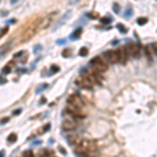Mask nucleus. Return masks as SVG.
Returning <instances> with one entry per match:
<instances>
[{
	"instance_id": "nucleus-1",
	"label": "nucleus",
	"mask_w": 157,
	"mask_h": 157,
	"mask_svg": "<svg viewBox=\"0 0 157 157\" xmlns=\"http://www.w3.org/2000/svg\"><path fill=\"white\" fill-rule=\"evenodd\" d=\"M93 150H97V145L94 142L89 139H82L80 144L76 146V152L80 155L84 154L85 152L93 151Z\"/></svg>"
},
{
	"instance_id": "nucleus-2",
	"label": "nucleus",
	"mask_w": 157,
	"mask_h": 157,
	"mask_svg": "<svg viewBox=\"0 0 157 157\" xmlns=\"http://www.w3.org/2000/svg\"><path fill=\"white\" fill-rule=\"evenodd\" d=\"M91 64L93 65L94 70H97L99 72H105L108 69V63L102 57H95L94 59H92Z\"/></svg>"
},
{
	"instance_id": "nucleus-3",
	"label": "nucleus",
	"mask_w": 157,
	"mask_h": 157,
	"mask_svg": "<svg viewBox=\"0 0 157 157\" xmlns=\"http://www.w3.org/2000/svg\"><path fill=\"white\" fill-rule=\"evenodd\" d=\"M66 111L68 114L71 115V116L74 118H84L85 117V114L83 113L81 108H78L76 106H72V105H69V104H68V105H67V108H66Z\"/></svg>"
},
{
	"instance_id": "nucleus-4",
	"label": "nucleus",
	"mask_w": 157,
	"mask_h": 157,
	"mask_svg": "<svg viewBox=\"0 0 157 157\" xmlns=\"http://www.w3.org/2000/svg\"><path fill=\"white\" fill-rule=\"evenodd\" d=\"M125 48H126V52H128L129 56H132L134 58H138L140 56V49H139L138 45L136 43L129 42L127 45L125 46Z\"/></svg>"
},
{
	"instance_id": "nucleus-5",
	"label": "nucleus",
	"mask_w": 157,
	"mask_h": 157,
	"mask_svg": "<svg viewBox=\"0 0 157 157\" xmlns=\"http://www.w3.org/2000/svg\"><path fill=\"white\" fill-rule=\"evenodd\" d=\"M76 83H78L80 86H82L83 88H86V89H90V88H92V86H93V82H92V80H91V78L89 76H81V78L76 81Z\"/></svg>"
},
{
	"instance_id": "nucleus-6",
	"label": "nucleus",
	"mask_w": 157,
	"mask_h": 157,
	"mask_svg": "<svg viewBox=\"0 0 157 157\" xmlns=\"http://www.w3.org/2000/svg\"><path fill=\"white\" fill-rule=\"evenodd\" d=\"M104 56H105L107 62H109V63L115 64L118 62V54L116 50H108L104 54Z\"/></svg>"
},
{
	"instance_id": "nucleus-7",
	"label": "nucleus",
	"mask_w": 157,
	"mask_h": 157,
	"mask_svg": "<svg viewBox=\"0 0 157 157\" xmlns=\"http://www.w3.org/2000/svg\"><path fill=\"white\" fill-rule=\"evenodd\" d=\"M62 127H63L64 130L72 131L76 128V121H74V119H73V117L65 118L63 121V123H62Z\"/></svg>"
},
{
	"instance_id": "nucleus-8",
	"label": "nucleus",
	"mask_w": 157,
	"mask_h": 157,
	"mask_svg": "<svg viewBox=\"0 0 157 157\" xmlns=\"http://www.w3.org/2000/svg\"><path fill=\"white\" fill-rule=\"evenodd\" d=\"M116 52H117V54H118V62H119L121 64H123V65L127 63L129 54H128V52H126L125 46H123V47H121V48H118Z\"/></svg>"
},
{
	"instance_id": "nucleus-9",
	"label": "nucleus",
	"mask_w": 157,
	"mask_h": 157,
	"mask_svg": "<svg viewBox=\"0 0 157 157\" xmlns=\"http://www.w3.org/2000/svg\"><path fill=\"white\" fill-rule=\"evenodd\" d=\"M67 102H68V104H69V105L76 106V107H78V108H81L82 106H83V102H82V100L78 97V95H76V94L69 95V97H68V100H67Z\"/></svg>"
},
{
	"instance_id": "nucleus-10",
	"label": "nucleus",
	"mask_w": 157,
	"mask_h": 157,
	"mask_svg": "<svg viewBox=\"0 0 157 157\" xmlns=\"http://www.w3.org/2000/svg\"><path fill=\"white\" fill-rule=\"evenodd\" d=\"M38 26L39 25H36V26H34V27H32V28H30V30H27V33L24 35V37L22 38V41H26V40H30L32 37L36 34V32H37V30H38Z\"/></svg>"
},
{
	"instance_id": "nucleus-11",
	"label": "nucleus",
	"mask_w": 157,
	"mask_h": 157,
	"mask_svg": "<svg viewBox=\"0 0 157 157\" xmlns=\"http://www.w3.org/2000/svg\"><path fill=\"white\" fill-rule=\"evenodd\" d=\"M82 140L81 137H78V135H70L68 137V142H69L70 145H76L78 146L80 144V142Z\"/></svg>"
},
{
	"instance_id": "nucleus-12",
	"label": "nucleus",
	"mask_w": 157,
	"mask_h": 157,
	"mask_svg": "<svg viewBox=\"0 0 157 157\" xmlns=\"http://www.w3.org/2000/svg\"><path fill=\"white\" fill-rule=\"evenodd\" d=\"M99 156V152L97 150H93V151H87L84 154H82V157H97Z\"/></svg>"
},
{
	"instance_id": "nucleus-13",
	"label": "nucleus",
	"mask_w": 157,
	"mask_h": 157,
	"mask_svg": "<svg viewBox=\"0 0 157 157\" xmlns=\"http://www.w3.org/2000/svg\"><path fill=\"white\" fill-rule=\"evenodd\" d=\"M145 54L146 56H147V58H148L149 60H152V54H151V47L150 46H146L145 47Z\"/></svg>"
},
{
	"instance_id": "nucleus-14",
	"label": "nucleus",
	"mask_w": 157,
	"mask_h": 157,
	"mask_svg": "<svg viewBox=\"0 0 157 157\" xmlns=\"http://www.w3.org/2000/svg\"><path fill=\"white\" fill-rule=\"evenodd\" d=\"M7 140H9V142H11V144L15 142L16 140H17V135H16V134H14V133L9 134V137H7Z\"/></svg>"
},
{
	"instance_id": "nucleus-15",
	"label": "nucleus",
	"mask_w": 157,
	"mask_h": 157,
	"mask_svg": "<svg viewBox=\"0 0 157 157\" xmlns=\"http://www.w3.org/2000/svg\"><path fill=\"white\" fill-rule=\"evenodd\" d=\"M88 54V49L86 48V47H82L81 49H80V56L81 57H86Z\"/></svg>"
},
{
	"instance_id": "nucleus-16",
	"label": "nucleus",
	"mask_w": 157,
	"mask_h": 157,
	"mask_svg": "<svg viewBox=\"0 0 157 157\" xmlns=\"http://www.w3.org/2000/svg\"><path fill=\"white\" fill-rule=\"evenodd\" d=\"M62 56H63L64 58L70 57V56H71V52H70V49H64L63 52H62Z\"/></svg>"
},
{
	"instance_id": "nucleus-17",
	"label": "nucleus",
	"mask_w": 157,
	"mask_h": 157,
	"mask_svg": "<svg viewBox=\"0 0 157 157\" xmlns=\"http://www.w3.org/2000/svg\"><path fill=\"white\" fill-rule=\"evenodd\" d=\"M81 33H82V28H78V30L72 34V38H78L80 35H81Z\"/></svg>"
},
{
	"instance_id": "nucleus-18",
	"label": "nucleus",
	"mask_w": 157,
	"mask_h": 157,
	"mask_svg": "<svg viewBox=\"0 0 157 157\" xmlns=\"http://www.w3.org/2000/svg\"><path fill=\"white\" fill-rule=\"evenodd\" d=\"M147 22H148V19H147V18H139L138 20H137V23H138L139 25L146 24Z\"/></svg>"
},
{
	"instance_id": "nucleus-19",
	"label": "nucleus",
	"mask_w": 157,
	"mask_h": 157,
	"mask_svg": "<svg viewBox=\"0 0 157 157\" xmlns=\"http://www.w3.org/2000/svg\"><path fill=\"white\" fill-rule=\"evenodd\" d=\"M9 32V26H5V27H3L2 30H1V32H0V37H2L4 36L6 33Z\"/></svg>"
},
{
	"instance_id": "nucleus-20",
	"label": "nucleus",
	"mask_w": 157,
	"mask_h": 157,
	"mask_svg": "<svg viewBox=\"0 0 157 157\" xmlns=\"http://www.w3.org/2000/svg\"><path fill=\"white\" fill-rule=\"evenodd\" d=\"M50 69H52V73H56V72H58V71L60 70V67H58L57 65H52Z\"/></svg>"
},
{
	"instance_id": "nucleus-21",
	"label": "nucleus",
	"mask_w": 157,
	"mask_h": 157,
	"mask_svg": "<svg viewBox=\"0 0 157 157\" xmlns=\"http://www.w3.org/2000/svg\"><path fill=\"white\" fill-rule=\"evenodd\" d=\"M23 156H24V157H34V154H33V152L26 151V152H24Z\"/></svg>"
},
{
	"instance_id": "nucleus-22",
	"label": "nucleus",
	"mask_w": 157,
	"mask_h": 157,
	"mask_svg": "<svg viewBox=\"0 0 157 157\" xmlns=\"http://www.w3.org/2000/svg\"><path fill=\"white\" fill-rule=\"evenodd\" d=\"M116 26H117L118 30H121V32H123V33H125V32H127V28H124V27H123L124 25H123V24H117Z\"/></svg>"
},
{
	"instance_id": "nucleus-23",
	"label": "nucleus",
	"mask_w": 157,
	"mask_h": 157,
	"mask_svg": "<svg viewBox=\"0 0 157 157\" xmlns=\"http://www.w3.org/2000/svg\"><path fill=\"white\" fill-rule=\"evenodd\" d=\"M2 72L3 73H9V72H11V68H9V66H5L2 69Z\"/></svg>"
},
{
	"instance_id": "nucleus-24",
	"label": "nucleus",
	"mask_w": 157,
	"mask_h": 157,
	"mask_svg": "<svg viewBox=\"0 0 157 157\" xmlns=\"http://www.w3.org/2000/svg\"><path fill=\"white\" fill-rule=\"evenodd\" d=\"M152 48H153V52H155V54L157 56V43H153L152 44Z\"/></svg>"
},
{
	"instance_id": "nucleus-25",
	"label": "nucleus",
	"mask_w": 157,
	"mask_h": 157,
	"mask_svg": "<svg viewBox=\"0 0 157 157\" xmlns=\"http://www.w3.org/2000/svg\"><path fill=\"white\" fill-rule=\"evenodd\" d=\"M101 22H102V23H109V22H110V19L109 18H102L101 19Z\"/></svg>"
},
{
	"instance_id": "nucleus-26",
	"label": "nucleus",
	"mask_w": 157,
	"mask_h": 157,
	"mask_svg": "<svg viewBox=\"0 0 157 157\" xmlns=\"http://www.w3.org/2000/svg\"><path fill=\"white\" fill-rule=\"evenodd\" d=\"M9 117H4V119H2V121H0V123H1V124H5L6 121H9Z\"/></svg>"
},
{
	"instance_id": "nucleus-27",
	"label": "nucleus",
	"mask_w": 157,
	"mask_h": 157,
	"mask_svg": "<svg viewBox=\"0 0 157 157\" xmlns=\"http://www.w3.org/2000/svg\"><path fill=\"white\" fill-rule=\"evenodd\" d=\"M21 113V109H17V111H14V115L20 114Z\"/></svg>"
},
{
	"instance_id": "nucleus-28",
	"label": "nucleus",
	"mask_w": 157,
	"mask_h": 157,
	"mask_svg": "<svg viewBox=\"0 0 157 157\" xmlns=\"http://www.w3.org/2000/svg\"><path fill=\"white\" fill-rule=\"evenodd\" d=\"M49 127H50V125L47 124V125H46V126H45V128H44V130H43V131H44V132H45V131H47V130H48V129H49Z\"/></svg>"
},
{
	"instance_id": "nucleus-29",
	"label": "nucleus",
	"mask_w": 157,
	"mask_h": 157,
	"mask_svg": "<svg viewBox=\"0 0 157 157\" xmlns=\"http://www.w3.org/2000/svg\"><path fill=\"white\" fill-rule=\"evenodd\" d=\"M114 12L115 13H118V12H119V9H118V5L117 6H116V4H114Z\"/></svg>"
},
{
	"instance_id": "nucleus-30",
	"label": "nucleus",
	"mask_w": 157,
	"mask_h": 157,
	"mask_svg": "<svg viewBox=\"0 0 157 157\" xmlns=\"http://www.w3.org/2000/svg\"><path fill=\"white\" fill-rule=\"evenodd\" d=\"M4 154H5V153H4V151H1V152H0V157H4Z\"/></svg>"
},
{
	"instance_id": "nucleus-31",
	"label": "nucleus",
	"mask_w": 157,
	"mask_h": 157,
	"mask_svg": "<svg viewBox=\"0 0 157 157\" xmlns=\"http://www.w3.org/2000/svg\"><path fill=\"white\" fill-rule=\"evenodd\" d=\"M21 54H22V52H19V54H15V56H14V57H19V56H21Z\"/></svg>"
},
{
	"instance_id": "nucleus-32",
	"label": "nucleus",
	"mask_w": 157,
	"mask_h": 157,
	"mask_svg": "<svg viewBox=\"0 0 157 157\" xmlns=\"http://www.w3.org/2000/svg\"><path fill=\"white\" fill-rule=\"evenodd\" d=\"M41 157H48V156H47V155H46V154H44V155H42V156H41Z\"/></svg>"
}]
</instances>
